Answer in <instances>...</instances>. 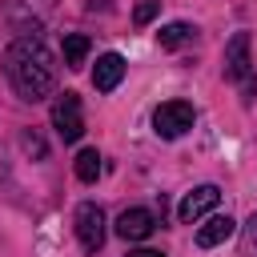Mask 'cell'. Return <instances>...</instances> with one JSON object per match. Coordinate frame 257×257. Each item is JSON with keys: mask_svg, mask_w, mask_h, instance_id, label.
Wrapping results in <instances>:
<instances>
[{"mask_svg": "<svg viewBox=\"0 0 257 257\" xmlns=\"http://www.w3.org/2000/svg\"><path fill=\"white\" fill-rule=\"evenodd\" d=\"M4 72L12 80V88L24 100H44L56 88V64L48 56V48L32 36H20L8 52H4Z\"/></svg>", "mask_w": 257, "mask_h": 257, "instance_id": "obj_1", "label": "cell"}, {"mask_svg": "<svg viewBox=\"0 0 257 257\" xmlns=\"http://www.w3.org/2000/svg\"><path fill=\"white\" fill-rule=\"evenodd\" d=\"M225 76L241 84V96L253 100V60H249V32H233L225 44Z\"/></svg>", "mask_w": 257, "mask_h": 257, "instance_id": "obj_2", "label": "cell"}, {"mask_svg": "<svg viewBox=\"0 0 257 257\" xmlns=\"http://www.w3.org/2000/svg\"><path fill=\"white\" fill-rule=\"evenodd\" d=\"M193 120H197V112H193L189 100H165V104H157V112H153V133L165 137V141H177L181 133L193 128Z\"/></svg>", "mask_w": 257, "mask_h": 257, "instance_id": "obj_3", "label": "cell"}, {"mask_svg": "<svg viewBox=\"0 0 257 257\" xmlns=\"http://www.w3.org/2000/svg\"><path fill=\"white\" fill-rule=\"evenodd\" d=\"M52 128L60 141H80L84 137V116H80V96L76 92H64L56 104H52Z\"/></svg>", "mask_w": 257, "mask_h": 257, "instance_id": "obj_4", "label": "cell"}, {"mask_svg": "<svg viewBox=\"0 0 257 257\" xmlns=\"http://www.w3.org/2000/svg\"><path fill=\"white\" fill-rule=\"evenodd\" d=\"M76 237H80L84 253H96V249L104 245V213H100V205L84 201V205L76 209Z\"/></svg>", "mask_w": 257, "mask_h": 257, "instance_id": "obj_5", "label": "cell"}, {"mask_svg": "<svg viewBox=\"0 0 257 257\" xmlns=\"http://www.w3.org/2000/svg\"><path fill=\"white\" fill-rule=\"evenodd\" d=\"M217 201H221V189H217V185H197V189L185 193V201L177 205V217H181L185 225H193L197 217H205L209 209H217Z\"/></svg>", "mask_w": 257, "mask_h": 257, "instance_id": "obj_6", "label": "cell"}, {"mask_svg": "<svg viewBox=\"0 0 257 257\" xmlns=\"http://www.w3.org/2000/svg\"><path fill=\"white\" fill-rule=\"evenodd\" d=\"M153 229H157V217L149 209H124L116 217V237H124V241H145Z\"/></svg>", "mask_w": 257, "mask_h": 257, "instance_id": "obj_7", "label": "cell"}, {"mask_svg": "<svg viewBox=\"0 0 257 257\" xmlns=\"http://www.w3.org/2000/svg\"><path fill=\"white\" fill-rule=\"evenodd\" d=\"M120 76H124V56H120V52L96 56V68H92V88H96V92H112V88L120 84Z\"/></svg>", "mask_w": 257, "mask_h": 257, "instance_id": "obj_8", "label": "cell"}, {"mask_svg": "<svg viewBox=\"0 0 257 257\" xmlns=\"http://www.w3.org/2000/svg\"><path fill=\"white\" fill-rule=\"evenodd\" d=\"M233 233H237V221H233L229 213H217V217H209V221L197 229V245H201V249H213V245L229 241Z\"/></svg>", "mask_w": 257, "mask_h": 257, "instance_id": "obj_9", "label": "cell"}, {"mask_svg": "<svg viewBox=\"0 0 257 257\" xmlns=\"http://www.w3.org/2000/svg\"><path fill=\"white\" fill-rule=\"evenodd\" d=\"M193 36H197V28H193V24H185V20H173V24H165V28L157 32L161 48H169V52H173V48H185Z\"/></svg>", "mask_w": 257, "mask_h": 257, "instance_id": "obj_10", "label": "cell"}, {"mask_svg": "<svg viewBox=\"0 0 257 257\" xmlns=\"http://www.w3.org/2000/svg\"><path fill=\"white\" fill-rule=\"evenodd\" d=\"M88 36L84 32H68L64 36V64L68 68H84V60H88Z\"/></svg>", "mask_w": 257, "mask_h": 257, "instance_id": "obj_11", "label": "cell"}, {"mask_svg": "<svg viewBox=\"0 0 257 257\" xmlns=\"http://www.w3.org/2000/svg\"><path fill=\"white\" fill-rule=\"evenodd\" d=\"M76 177H80L84 185H92V181L100 177V153H96V149H80V153H76Z\"/></svg>", "mask_w": 257, "mask_h": 257, "instance_id": "obj_12", "label": "cell"}, {"mask_svg": "<svg viewBox=\"0 0 257 257\" xmlns=\"http://www.w3.org/2000/svg\"><path fill=\"white\" fill-rule=\"evenodd\" d=\"M157 12H161V0H141V4L133 8V24L145 28L149 20H157Z\"/></svg>", "mask_w": 257, "mask_h": 257, "instance_id": "obj_13", "label": "cell"}, {"mask_svg": "<svg viewBox=\"0 0 257 257\" xmlns=\"http://www.w3.org/2000/svg\"><path fill=\"white\" fill-rule=\"evenodd\" d=\"M245 237H249V245L257 249V209L249 213V221H245Z\"/></svg>", "mask_w": 257, "mask_h": 257, "instance_id": "obj_14", "label": "cell"}, {"mask_svg": "<svg viewBox=\"0 0 257 257\" xmlns=\"http://www.w3.org/2000/svg\"><path fill=\"white\" fill-rule=\"evenodd\" d=\"M24 149H28V153H36V157H44V145H40L36 137H24Z\"/></svg>", "mask_w": 257, "mask_h": 257, "instance_id": "obj_15", "label": "cell"}, {"mask_svg": "<svg viewBox=\"0 0 257 257\" xmlns=\"http://www.w3.org/2000/svg\"><path fill=\"white\" fill-rule=\"evenodd\" d=\"M128 257H165V253H157V249H133Z\"/></svg>", "mask_w": 257, "mask_h": 257, "instance_id": "obj_16", "label": "cell"}]
</instances>
